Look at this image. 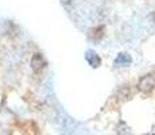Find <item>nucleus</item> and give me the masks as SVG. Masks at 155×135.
<instances>
[{
    "label": "nucleus",
    "instance_id": "nucleus-1",
    "mask_svg": "<svg viewBox=\"0 0 155 135\" xmlns=\"http://www.w3.org/2000/svg\"><path fill=\"white\" fill-rule=\"evenodd\" d=\"M154 86H155V79L153 76H150V74L142 77L140 81H139V84H138L139 91L143 92V93H150V92L154 89Z\"/></svg>",
    "mask_w": 155,
    "mask_h": 135
},
{
    "label": "nucleus",
    "instance_id": "nucleus-2",
    "mask_svg": "<svg viewBox=\"0 0 155 135\" xmlns=\"http://www.w3.org/2000/svg\"><path fill=\"white\" fill-rule=\"evenodd\" d=\"M150 135H155V134H150Z\"/></svg>",
    "mask_w": 155,
    "mask_h": 135
}]
</instances>
